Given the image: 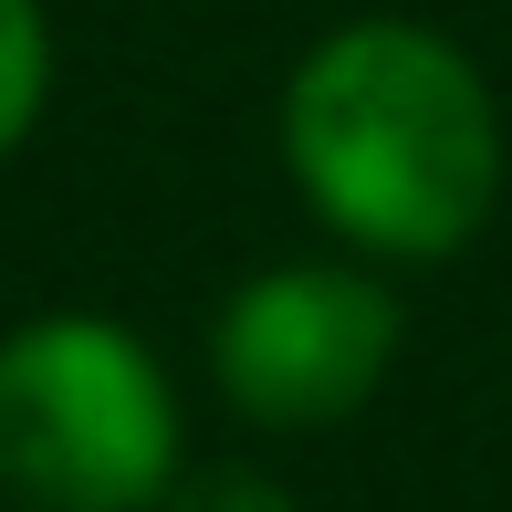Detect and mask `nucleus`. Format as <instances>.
<instances>
[{"label": "nucleus", "instance_id": "obj_1", "mask_svg": "<svg viewBox=\"0 0 512 512\" xmlns=\"http://www.w3.org/2000/svg\"><path fill=\"white\" fill-rule=\"evenodd\" d=\"M293 178L345 241L439 262L492 220L502 115L481 74L418 21H345L283 95Z\"/></svg>", "mask_w": 512, "mask_h": 512}, {"label": "nucleus", "instance_id": "obj_2", "mask_svg": "<svg viewBox=\"0 0 512 512\" xmlns=\"http://www.w3.org/2000/svg\"><path fill=\"white\" fill-rule=\"evenodd\" d=\"M178 471V408L126 324L53 314L0 345V481L32 512H136Z\"/></svg>", "mask_w": 512, "mask_h": 512}, {"label": "nucleus", "instance_id": "obj_3", "mask_svg": "<svg viewBox=\"0 0 512 512\" xmlns=\"http://www.w3.org/2000/svg\"><path fill=\"white\" fill-rule=\"evenodd\" d=\"M398 356V304H387L366 272H262V283L230 293L220 314V387L230 408L283 418V429H314V418H345L366 387Z\"/></svg>", "mask_w": 512, "mask_h": 512}, {"label": "nucleus", "instance_id": "obj_4", "mask_svg": "<svg viewBox=\"0 0 512 512\" xmlns=\"http://www.w3.org/2000/svg\"><path fill=\"white\" fill-rule=\"evenodd\" d=\"M42 74H53V42H42L32 0H0V147H21L42 115Z\"/></svg>", "mask_w": 512, "mask_h": 512}, {"label": "nucleus", "instance_id": "obj_5", "mask_svg": "<svg viewBox=\"0 0 512 512\" xmlns=\"http://www.w3.org/2000/svg\"><path fill=\"white\" fill-rule=\"evenodd\" d=\"M178 512H293L272 481H241V471H220V481H189L178 492Z\"/></svg>", "mask_w": 512, "mask_h": 512}]
</instances>
